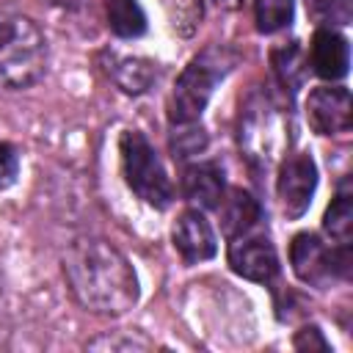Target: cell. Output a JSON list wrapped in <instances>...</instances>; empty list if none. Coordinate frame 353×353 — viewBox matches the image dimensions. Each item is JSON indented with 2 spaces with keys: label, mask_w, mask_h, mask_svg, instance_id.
Instances as JSON below:
<instances>
[{
  "label": "cell",
  "mask_w": 353,
  "mask_h": 353,
  "mask_svg": "<svg viewBox=\"0 0 353 353\" xmlns=\"http://www.w3.org/2000/svg\"><path fill=\"white\" fill-rule=\"evenodd\" d=\"M119 160L121 176L127 188L149 207L168 210L174 201V182L152 146V141L141 130H124L119 135Z\"/></svg>",
  "instance_id": "4"
},
{
  "label": "cell",
  "mask_w": 353,
  "mask_h": 353,
  "mask_svg": "<svg viewBox=\"0 0 353 353\" xmlns=\"http://www.w3.org/2000/svg\"><path fill=\"white\" fill-rule=\"evenodd\" d=\"M323 232L334 245H350L353 240V193L347 188V179L339 182L336 196L325 207Z\"/></svg>",
  "instance_id": "13"
},
{
  "label": "cell",
  "mask_w": 353,
  "mask_h": 353,
  "mask_svg": "<svg viewBox=\"0 0 353 353\" xmlns=\"http://www.w3.org/2000/svg\"><path fill=\"white\" fill-rule=\"evenodd\" d=\"M85 347L88 350H110V353H116V350L132 353V350H149L154 345L141 331H105V334L94 336Z\"/></svg>",
  "instance_id": "19"
},
{
  "label": "cell",
  "mask_w": 353,
  "mask_h": 353,
  "mask_svg": "<svg viewBox=\"0 0 353 353\" xmlns=\"http://www.w3.org/2000/svg\"><path fill=\"white\" fill-rule=\"evenodd\" d=\"M19 165H22V154L14 143L0 141V190H8L17 176H19Z\"/></svg>",
  "instance_id": "20"
},
{
  "label": "cell",
  "mask_w": 353,
  "mask_h": 353,
  "mask_svg": "<svg viewBox=\"0 0 353 353\" xmlns=\"http://www.w3.org/2000/svg\"><path fill=\"white\" fill-rule=\"evenodd\" d=\"M226 262H229L232 273H237L240 279L254 281V284H270L281 270L276 245L270 243V237H265L256 229L229 237Z\"/></svg>",
  "instance_id": "7"
},
{
  "label": "cell",
  "mask_w": 353,
  "mask_h": 353,
  "mask_svg": "<svg viewBox=\"0 0 353 353\" xmlns=\"http://www.w3.org/2000/svg\"><path fill=\"white\" fill-rule=\"evenodd\" d=\"M171 152H174V160L185 163L190 157H199L204 154L210 138L201 127V121H193V124H171Z\"/></svg>",
  "instance_id": "17"
},
{
  "label": "cell",
  "mask_w": 353,
  "mask_h": 353,
  "mask_svg": "<svg viewBox=\"0 0 353 353\" xmlns=\"http://www.w3.org/2000/svg\"><path fill=\"white\" fill-rule=\"evenodd\" d=\"M317 28H345L353 19V0H303Z\"/></svg>",
  "instance_id": "18"
},
{
  "label": "cell",
  "mask_w": 353,
  "mask_h": 353,
  "mask_svg": "<svg viewBox=\"0 0 353 353\" xmlns=\"http://www.w3.org/2000/svg\"><path fill=\"white\" fill-rule=\"evenodd\" d=\"M256 30L265 36H273L292 25L295 17V0H251Z\"/></svg>",
  "instance_id": "16"
},
{
  "label": "cell",
  "mask_w": 353,
  "mask_h": 353,
  "mask_svg": "<svg viewBox=\"0 0 353 353\" xmlns=\"http://www.w3.org/2000/svg\"><path fill=\"white\" fill-rule=\"evenodd\" d=\"M306 63L320 80H328V83L345 80L350 69V44L345 33H339L336 28H314Z\"/></svg>",
  "instance_id": "10"
},
{
  "label": "cell",
  "mask_w": 353,
  "mask_h": 353,
  "mask_svg": "<svg viewBox=\"0 0 353 353\" xmlns=\"http://www.w3.org/2000/svg\"><path fill=\"white\" fill-rule=\"evenodd\" d=\"M50 6H58V8H74L80 0H47Z\"/></svg>",
  "instance_id": "23"
},
{
  "label": "cell",
  "mask_w": 353,
  "mask_h": 353,
  "mask_svg": "<svg viewBox=\"0 0 353 353\" xmlns=\"http://www.w3.org/2000/svg\"><path fill=\"white\" fill-rule=\"evenodd\" d=\"M306 121L312 132L323 138L347 135L353 127V99L345 85H317L306 94L303 102Z\"/></svg>",
  "instance_id": "8"
},
{
  "label": "cell",
  "mask_w": 353,
  "mask_h": 353,
  "mask_svg": "<svg viewBox=\"0 0 353 353\" xmlns=\"http://www.w3.org/2000/svg\"><path fill=\"white\" fill-rule=\"evenodd\" d=\"M218 212H221V232L226 234V240L254 232L262 223V204L248 190H240V188L223 196V201L218 204Z\"/></svg>",
  "instance_id": "12"
},
{
  "label": "cell",
  "mask_w": 353,
  "mask_h": 353,
  "mask_svg": "<svg viewBox=\"0 0 353 353\" xmlns=\"http://www.w3.org/2000/svg\"><path fill=\"white\" fill-rule=\"evenodd\" d=\"M116 85L124 94H143L157 83V63L149 58H116L110 69Z\"/></svg>",
  "instance_id": "14"
},
{
  "label": "cell",
  "mask_w": 353,
  "mask_h": 353,
  "mask_svg": "<svg viewBox=\"0 0 353 353\" xmlns=\"http://www.w3.org/2000/svg\"><path fill=\"white\" fill-rule=\"evenodd\" d=\"M182 199L196 210H218V204L226 196V179L223 168L215 160H196L182 168L179 179Z\"/></svg>",
  "instance_id": "11"
},
{
  "label": "cell",
  "mask_w": 353,
  "mask_h": 353,
  "mask_svg": "<svg viewBox=\"0 0 353 353\" xmlns=\"http://www.w3.org/2000/svg\"><path fill=\"white\" fill-rule=\"evenodd\" d=\"M317 190V163L306 152L287 154L276 174V196L287 221H298L312 207Z\"/></svg>",
  "instance_id": "6"
},
{
  "label": "cell",
  "mask_w": 353,
  "mask_h": 353,
  "mask_svg": "<svg viewBox=\"0 0 353 353\" xmlns=\"http://www.w3.org/2000/svg\"><path fill=\"white\" fill-rule=\"evenodd\" d=\"M108 28L119 39H138L146 33V14L138 0H105Z\"/></svg>",
  "instance_id": "15"
},
{
  "label": "cell",
  "mask_w": 353,
  "mask_h": 353,
  "mask_svg": "<svg viewBox=\"0 0 353 353\" xmlns=\"http://www.w3.org/2000/svg\"><path fill=\"white\" fill-rule=\"evenodd\" d=\"M61 270L72 298L85 312L121 317L141 298V281L130 256L108 237L80 234L66 243Z\"/></svg>",
  "instance_id": "1"
},
{
  "label": "cell",
  "mask_w": 353,
  "mask_h": 353,
  "mask_svg": "<svg viewBox=\"0 0 353 353\" xmlns=\"http://www.w3.org/2000/svg\"><path fill=\"white\" fill-rule=\"evenodd\" d=\"M6 323V284H3V270H0V331Z\"/></svg>",
  "instance_id": "22"
},
{
  "label": "cell",
  "mask_w": 353,
  "mask_h": 353,
  "mask_svg": "<svg viewBox=\"0 0 353 353\" xmlns=\"http://www.w3.org/2000/svg\"><path fill=\"white\" fill-rule=\"evenodd\" d=\"M290 268L298 281L325 290L350 276V245H334L314 232H298L290 243Z\"/></svg>",
  "instance_id": "5"
},
{
  "label": "cell",
  "mask_w": 353,
  "mask_h": 353,
  "mask_svg": "<svg viewBox=\"0 0 353 353\" xmlns=\"http://www.w3.org/2000/svg\"><path fill=\"white\" fill-rule=\"evenodd\" d=\"M232 58L221 47H207L199 52L176 77L171 97H168V121L171 124H193L201 121L215 85L232 69Z\"/></svg>",
  "instance_id": "3"
},
{
  "label": "cell",
  "mask_w": 353,
  "mask_h": 353,
  "mask_svg": "<svg viewBox=\"0 0 353 353\" xmlns=\"http://www.w3.org/2000/svg\"><path fill=\"white\" fill-rule=\"evenodd\" d=\"M171 245L185 265H199L218 254V237L204 210L188 207L176 215L171 226Z\"/></svg>",
  "instance_id": "9"
},
{
  "label": "cell",
  "mask_w": 353,
  "mask_h": 353,
  "mask_svg": "<svg viewBox=\"0 0 353 353\" xmlns=\"http://www.w3.org/2000/svg\"><path fill=\"white\" fill-rule=\"evenodd\" d=\"M292 347L295 350H328V339L323 336V331L317 325H303L295 336H292Z\"/></svg>",
  "instance_id": "21"
},
{
  "label": "cell",
  "mask_w": 353,
  "mask_h": 353,
  "mask_svg": "<svg viewBox=\"0 0 353 353\" xmlns=\"http://www.w3.org/2000/svg\"><path fill=\"white\" fill-rule=\"evenodd\" d=\"M50 63V44L41 25L11 6L0 8V91H28Z\"/></svg>",
  "instance_id": "2"
}]
</instances>
